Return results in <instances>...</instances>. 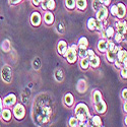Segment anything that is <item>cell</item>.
<instances>
[{
	"instance_id": "obj_49",
	"label": "cell",
	"mask_w": 127,
	"mask_h": 127,
	"mask_svg": "<svg viewBox=\"0 0 127 127\" xmlns=\"http://www.w3.org/2000/svg\"><path fill=\"white\" fill-rule=\"evenodd\" d=\"M41 1H44V0H41Z\"/></svg>"
},
{
	"instance_id": "obj_10",
	"label": "cell",
	"mask_w": 127,
	"mask_h": 127,
	"mask_svg": "<svg viewBox=\"0 0 127 127\" xmlns=\"http://www.w3.org/2000/svg\"><path fill=\"white\" fill-rule=\"evenodd\" d=\"M116 6H117V13H116V16L118 18H123L126 14V6L123 3H118Z\"/></svg>"
},
{
	"instance_id": "obj_19",
	"label": "cell",
	"mask_w": 127,
	"mask_h": 127,
	"mask_svg": "<svg viewBox=\"0 0 127 127\" xmlns=\"http://www.w3.org/2000/svg\"><path fill=\"white\" fill-rule=\"evenodd\" d=\"M75 6L79 10H84L88 7V1L87 0H75Z\"/></svg>"
},
{
	"instance_id": "obj_29",
	"label": "cell",
	"mask_w": 127,
	"mask_h": 127,
	"mask_svg": "<svg viewBox=\"0 0 127 127\" xmlns=\"http://www.w3.org/2000/svg\"><path fill=\"white\" fill-rule=\"evenodd\" d=\"M55 6H56V4H55V1L54 0H48L47 1V10H54L55 9Z\"/></svg>"
},
{
	"instance_id": "obj_39",
	"label": "cell",
	"mask_w": 127,
	"mask_h": 127,
	"mask_svg": "<svg viewBox=\"0 0 127 127\" xmlns=\"http://www.w3.org/2000/svg\"><path fill=\"white\" fill-rule=\"evenodd\" d=\"M57 31L59 32L60 34H63L65 32V29H64V26H63V24L62 23H59L58 25H57Z\"/></svg>"
},
{
	"instance_id": "obj_11",
	"label": "cell",
	"mask_w": 127,
	"mask_h": 127,
	"mask_svg": "<svg viewBox=\"0 0 127 127\" xmlns=\"http://www.w3.org/2000/svg\"><path fill=\"white\" fill-rule=\"evenodd\" d=\"M116 30H117V33L120 35H125L126 34V23L125 22H118L116 23Z\"/></svg>"
},
{
	"instance_id": "obj_24",
	"label": "cell",
	"mask_w": 127,
	"mask_h": 127,
	"mask_svg": "<svg viewBox=\"0 0 127 127\" xmlns=\"http://www.w3.org/2000/svg\"><path fill=\"white\" fill-rule=\"evenodd\" d=\"M114 34H115V31H114V29L112 27H107V28H106V30H105V37H107L108 39H110V38H113Z\"/></svg>"
},
{
	"instance_id": "obj_28",
	"label": "cell",
	"mask_w": 127,
	"mask_h": 127,
	"mask_svg": "<svg viewBox=\"0 0 127 127\" xmlns=\"http://www.w3.org/2000/svg\"><path fill=\"white\" fill-rule=\"evenodd\" d=\"M93 99H94V103L96 102H99L101 100H103V97H102V94L100 91H96L94 93V96H93Z\"/></svg>"
},
{
	"instance_id": "obj_16",
	"label": "cell",
	"mask_w": 127,
	"mask_h": 127,
	"mask_svg": "<svg viewBox=\"0 0 127 127\" xmlns=\"http://www.w3.org/2000/svg\"><path fill=\"white\" fill-rule=\"evenodd\" d=\"M76 89H77V91H78L80 94L84 93V92L87 91V89H88V84H87V81H86V80H83V79H80V80L78 81V84H77Z\"/></svg>"
},
{
	"instance_id": "obj_3",
	"label": "cell",
	"mask_w": 127,
	"mask_h": 127,
	"mask_svg": "<svg viewBox=\"0 0 127 127\" xmlns=\"http://www.w3.org/2000/svg\"><path fill=\"white\" fill-rule=\"evenodd\" d=\"M12 75H13L12 68L10 67L9 65H4L2 67V69H1V77H2V79L6 83H10L12 81Z\"/></svg>"
},
{
	"instance_id": "obj_7",
	"label": "cell",
	"mask_w": 127,
	"mask_h": 127,
	"mask_svg": "<svg viewBox=\"0 0 127 127\" xmlns=\"http://www.w3.org/2000/svg\"><path fill=\"white\" fill-rule=\"evenodd\" d=\"M96 12H97V19L101 20V22H103V20L106 19V18H107V16H108V9H107V7H106L105 5H103Z\"/></svg>"
},
{
	"instance_id": "obj_6",
	"label": "cell",
	"mask_w": 127,
	"mask_h": 127,
	"mask_svg": "<svg viewBox=\"0 0 127 127\" xmlns=\"http://www.w3.org/2000/svg\"><path fill=\"white\" fill-rule=\"evenodd\" d=\"M42 23V16L38 11H35L31 15V24L34 27H39Z\"/></svg>"
},
{
	"instance_id": "obj_18",
	"label": "cell",
	"mask_w": 127,
	"mask_h": 127,
	"mask_svg": "<svg viewBox=\"0 0 127 127\" xmlns=\"http://www.w3.org/2000/svg\"><path fill=\"white\" fill-rule=\"evenodd\" d=\"M100 63H101V60H100V58L97 55H95L94 57H92L90 59V66H92L94 68L99 67L100 66Z\"/></svg>"
},
{
	"instance_id": "obj_45",
	"label": "cell",
	"mask_w": 127,
	"mask_h": 127,
	"mask_svg": "<svg viewBox=\"0 0 127 127\" xmlns=\"http://www.w3.org/2000/svg\"><path fill=\"white\" fill-rule=\"evenodd\" d=\"M122 98L126 101V98H127V89H124L122 91Z\"/></svg>"
},
{
	"instance_id": "obj_4",
	"label": "cell",
	"mask_w": 127,
	"mask_h": 127,
	"mask_svg": "<svg viewBox=\"0 0 127 127\" xmlns=\"http://www.w3.org/2000/svg\"><path fill=\"white\" fill-rule=\"evenodd\" d=\"M13 116L17 120H23L26 116V108L23 104L17 103L13 107Z\"/></svg>"
},
{
	"instance_id": "obj_31",
	"label": "cell",
	"mask_w": 127,
	"mask_h": 127,
	"mask_svg": "<svg viewBox=\"0 0 127 127\" xmlns=\"http://www.w3.org/2000/svg\"><path fill=\"white\" fill-rule=\"evenodd\" d=\"M2 49L5 52H9V50H10V43H9L8 40H5L2 43Z\"/></svg>"
},
{
	"instance_id": "obj_2",
	"label": "cell",
	"mask_w": 127,
	"mask_h": 127,
	"mask_svg": "<svg viewBox=\"0 0 127 127\" xmlns=\"http://www.w3.org/2000/svg\"><path fill=\"white\" fill-rule=\"evenodd\" d=\"M78 50V46L77 45H71L69 47H67L66 49V52L64 53V55L66 57V60L68 63H74L76 61V58H77V55H76V52Z\"/></svg>"
},
{
	"instance_id": "obj_48",
	"label": "cell",
	"mask_w": 127,
	"mask_h": 127,
	"mask_svg": "<svg viewBox=\"0 0 127 127\" xmlns=\"http://www.w3.org/2000/svg\"><path fill=\"white\" fill-rule=\"evenodd\" d=\"M123 110H124V112L126 113L127 112V104H126V102L124 103V105H123Z\"/></svg>"
},
{
	"instance_id": "obj_17",
	"label": "cell",
	"mask_w": 127,
	"mask_h": 127,
	"mask_svg": "<svg viewBox=\"0 0 127 127\" xmlns=\"http://www.w3.org/2000/svg\"><path fill=\"white\" fill-rule=\"evenodd\" d=\"M73 103H74V99H73V96L68 93L66 94L65 96H64V104L67 106V107H71V106L73 105Z\"/></svg>"
},
{
	"instance_id": "obj_22",
	"label": "cell",
	"mask_w": 127,
	"mask_h": 127,
	"mask_svg": "<svg viewBox=\"0 0 127 127\" xmlns=\"http://www.w3.org/2000/svg\"><path fill=\"white\" fill-rule=\"evenodd\" d=\"M54 75H55V79L57 81H62L63 79H64V73H63L62 69H56Z\"/></svg>"
},
{
	"instance_id": "obj_27",
	"label": "cell",
	"mask_w": 127,
	"mask_h": 127,
	"mask_svg": "<svg viewBox=\"0 0 127 127\" xmlns=\"http://www.w3.org/2000/svg\"><path fill=\"white\" fill-rule=\"evenodd\" d=\"M92 123L95 125V126H102V120H101V117H99V116H94V117L92 118Z\"/></svg>"
},
{
	"instance_id": "obj_30",
	"label": "cell",
	"mask_w": 127,
	"mask_h": 127,
	"mask_svg": "<svg viewBox=\"0 0 127 127\" xmlns=\"http://www.w3.org/2000/svg\"><path fill=\"white\" fill-rule=\"evenodd\" d=\"M103 6V4L99 1V0H94V2H93V8L95 11H98V10Z\"/></svg>"
},
{
	"instance_id": "obj_21",
	"label": "cell",
	"mask_w": 127,
	"mask_h": 127,
	"mask_svg": "<svg viewBox=\"0 0 127 127\" xmlns=\"http://www.w3.org/2000/svg\"><path fill=\"white\" fill-rule=\"evenodd\" d=\"M79 64H80V67H81L83 70H87V69H89V67H90V60H89L87 57L81 58Z\"/></svg>"
},
{
	"instance_id": "obj_5",
	"label": "cell",
	"mask_w": 127,
	"mask_h": 127,
	"mask_svg": "<svg viewBox=\"0 0 127 127\" xmlns=\"http://www.w3.org/2000/svg\"><path fill=\"white\" fill-rule=\"evenodd\" d=\"M2 104L6 107H12L16 104V96L14 94H9L7 96L3 99V102Z\"/></svg>"
},
{
	"instance_id": "obj_14",
	"label": "cell",
	"mask_w": 127,
	"mask_h": 127,
	"mask_svg": "<svg viewBox=\"0 0 127 127\" xmlns=\"http://www.w3.org/2000/svg\"><path fill=\"white\" fill-rule=\"evenodd\" d=\"M0 116H1L2 120L8 122V121L11 120V111H10L9 109H4V110H2Z\"/></svg>"
},
{
	"instance_id": "obj_43",
	"label": "cell",
	"mask_w": 127,
	"mask_h": 127,
	"mask_svg": "<svg viewBox=\"0 0 127 127\" xmlns=\"http://www.w3.org/2000/svg\"><path fill=\"white\" fill-rule=\"evenodd\" d=\"M41 0H32V3H33V5L34 6H36V7H38V6H40L41 5Z\"/></svg>"
},
{
	"instance_id": "obj_26",
	"label": "cell",
	"mask_w": 127,
	"mask_h": 127,
	"mask_svg": "<svg viewBox=\"0 0 127 127\" xmlns=\"http://www.w3.org/2000/svg\"><path fill=\"white\" fill-rule=\"evenodd\" d=\"M65 6L69 10H73L75 8V0H65Z\"/></svg>"
},
{
	"instance_id": "obj_20",
	"label": "cell",
	"mask_w": 127,
	"mask_h": 127,
	"mask_svg": "<svg viewBox=\"0 0 127 127\" xmlns=\"http://www.w3.org/2000/svg\"><path fill=\"white\" fill-rule=\"evenodd\" d=\"M77 46H78V48H84V49H87L88 46H89V41H88V39H87L86 37L80 38L79 41H78Z\"/></svg>"
},
{
	"instance_id": "obj_23",
	"label": "cell",
	"mask_w": 127,
	"mask_h": 127,
	"mask_svg": "<svg viewBox=\"0 0 127 127\" xmlns=\"http://www.w3.org/2000/svg\"><path fill=\"white\" fill-rule=\"evenodd\" d=\"M96 24H97V19L96 18H90L88 20V28L90 31H96Z\"/></svg>"
},
{
	"instance_id": "obj_8",
	"label": "cell",
	"mask_w": 127,
	"mask_h": 127,
	"mask_svg": "<svg viewBox=\"0 0 127 127\" xmlns=\"http://www.w3.org/2000/svg\"><path fill=\"white\" fill-rule=\"evenodd\" d=\"M116 57H117V59L122 62L123 66H126V63H127V52L126 50H123L122 48L117 52V54H116Z\"/></svg>"
},
{
	"instance_id": "obj_37",
	"label": "cell",
	"mask_w": 127,
	"mask_h": 127,
	"mask_svg": "<svg viewBox=\"0 0 127 127\" xmlns=\"http://www.w3.org/2000/svg\"><path fill=\"white\" fill-rule=\"evenodd\" d=\"M120 69H121V76H122V78L126 79L127 78V68H126V66H122Z\"/></svg>"
},
{
	"instance_id": "obj_42",
	"label": "cell",
	"mask_w": 127,
	"mask_h": 127,
	"mask_svg": "<svg viewBox=\"0 0 127 127\" xmlns=\"http://www.w3.org/2000/svg\"><path fill=\"white\" fill-rule=\"evenodd\" d=\"M113 63L115 64V66H116V68H117V69H120V68L122 67V65H123V64H122V62H120L119 60H115Z\"/></svg>"
},
{
	"instance_id": "obj_25",
	"label": "cell",
	"mask_w": 127,
	"mask_h": 127,
	"mask_svg": "<svg viewBox=\"0 0 127 127\" xmlns=\"http://www.w3.org/2000/svg\"><path fill=\"white\" fill-rule=\"evenodd\" d=\"M106 56H107V59H108V61L109 62H111V63H113L115 60H116V54L113 52V51H109V50H107L106 51Z\"/></svg>"
},
{
	"instance_id": "obj_12",
	"label": "cell",
	"mask_w": 127,
	"mask_h": 127,
	"mask_svg": "<svg viewBox=\"0 0 127 127\" xmlns=\"http://www.w3.org/2000/svg\"><path fill=\"white\" fill-rule=\"evenodd\" d=\"M67 44H66V42L65 41H59L58 42V46H57V51L60 55H64V53L66 52V49H67Z\"/></svg>"
},
{
	"instance_id": "obj_47",
	"label": "cell",
	"mask_w": 127,
	"mask_h": 127,
	"mask_svg": "<svg viewBox=\"0 0 127 127\" xmlns=\"http://www.w3.org/2000/svg\"><path fill=\"white\" fill-rule=\"evenodd\" d=\"M3 108V104H2V100H1V98H0V114H1V112H2V109Z\"/></svg>"
},
{
	"instance_id": "obj_32",
	"label": "cell",
	"mask_w": 127,
	"mask_h": 127,
	"mask_svg": "<svg viewBox=\"0 0 127 127\" xmlns=\"http://www.w3.org/2000/svg\"><path fill=\"white\" fill-rule=\"evenodd\" d=\"M69 126H71V127L78 126V120L76 119V117H71L69 119Z\"/></svg>"
},
{
	"instance_id": "obj_36",
	"label": "cell",
	"mask_w": 127,
	"mask_h": 127,
	"mask_svg": "<svg viewBox=\"0 0 127 127\" xmlns=\"http://www.w3.org/2000/svg\"><path fill=\"white\" fill-rule=\"evenodd\" d=\"M113 37H114L115 42H117V43H120V42L123 40V37H124V36H123V35H120V34L117 33V34H114Z\"/></svg>"
},
{
	"instance_id": "obj_35",
	"label": "cell",
	"mask_w": 127,
	"mask_h": 127,
	"mask_svg": "<svg viewBox=\"0 0 127 127\" xmlns=\"http://www.w3.org/2000/svg\"><path fill=\"white\" fill-rule=\"evenodd\" d=\"M77 51L79 52V56H80V58L87 57V49H84V48H78Z\"/></svg>"
},
{
	"instance_id": "obj_38",
	"label": "cell",
	"mask_w": 127,
	"mask_h": 127,
	"mask_svg": "<svg viewBox=\"0 0 127 127\" xmlns=\"http://www.w3.org/2000/svg\"><path fill=\"white\" fill-rule=\"evenodd\" d=\"M114 47H115V43L113 41H107V50L113 51Z\"/></svg>"
},
{
	"instance_id": "obj_44",
	"label": "cell",
	"mask_w": 127,
	"mask_h": 127,
	"mask_svg": "<svg viewBox=\"0 0 127 127\" xmlns=\"http://www.w3.org/2000/svg\"><path fill=\"white\" fill-rule=\"evenodd\" d=\"M99 1L103 4V5H105V6H107V5H109L110 4V2H111V0H99Z\"/></svg>"
},
{
	"instance_id": "obj_1",
	"label": "cell",
	"mask_w": 127,
	"mask_h": 127,
	"mask_svg": "<svg viewBox=\"0 0 127 127\" xmlns=\"http://www.w3.org/2000/svg\"><path fill=\"white\" fill-rule=\"evenodd\" d=\"M74 113L76 115V119L78 120V122H84V121H87L89 118H91L89 107L83 103H79V104L76 105Z\"/></svg>"
},
{
	"instance_id": "obj_41",
	"label": "cell",
	"mask_w": 127,
	"mask_h": 127,
	"mask_svg": "<svg viewBox=\"0 0 127 127\" xmlns=\"http://www.w3.org/2000/svg\"><path fill=\"white\" fill-rule=\"evenodd\" d=\"M95 55H96V54H95V52L93 51V50H87V58L90 60L92 57H94Z\"/></svg>"
},
{
	"instance_id": "obj_9",
	"label": "cell",
	"mask_w": 127,
	"mask_h": 127,
	"mask_svg": "<svg viewBox=\"0 0 127 127\" xmlns=\"http://www.w3.org/2000/svg\"><path fill=\"white\" fill-rule=\"evenodd\" d=\"M95 108H96V111L100 114H104L106 112V110H107V105H106V103L101 100L99 102H96L95 103Z\"/></svg>"
},
{
	"instance_id": "obj_13",
	"label": "cell",
	"mask_w": 127,
	"mask_h": 127,
	"mask_svg": "<svg viewBox=\"0 0 127 127\" xmlns=\"http://www.w3.org/2000/svg\"><path fill=\"white\" fill-rule=\"evenodd\" d=\"M44 22L48 26L53 25V23H54V15H53V13L51 11H47L44 14Z\"/></svg>"
},
{
	"instance_id": "obj_40",
	"label": "cell",
	"mask_w": 127,
	"mask_h": 127,
	"mask_svg": "<svg viewBox=\"0 0 127 127\" xmlns=\"http://www.w3.org/2000/svg\"><path fill=\"white\" fill-rule=\"evenodd\" d=\"M110 11H111V14L113 16H116V13H117V6H116V5H112L111 8H110Z\"/></svg>"
},
{
	"instance_id": "obj_34",
	"label": "cell",
	"mask_w": 127,
	"mask_h": 127,
	"mask_svg": "<svg viewBox=\"0 0 127 127\" xmlns=\"http://www.w3.org/2000/svg\"><path fill=\"white\" fill-rule=\"evenodd\" d=\"M96 31H98V32H103L104 31L103 22H101V20H98V19H97V24H96Z\"/></svg>"
},
{
	"instance_id": "obj_15",
	"label": "cell",
	"mask_w": 127,
	"mask_h": 127,
	"mask_svg": "<svg viewBox=\"0 0 127 127\" xmlns=\"http://www.w3.org/2000/svg\"><path fill=\"white\" fill-rule=\"evenodd\" d=\"M98 50L101 53H106L107 51V41L105 39H102L98 42Z\"/></svg>"
},
{
	"instance_id": "obj_33",
	"label": "cell",
	"mask_w": 127,
	"mask_h": 127,
	"mask_svg": "<svg viewBox=\"0 0 127 127\" xmlns=\"http://www.w3.org/2000/svg\"><path fill=\"white\" fill-rule=\"evenodd\" d=\"M33 66H34V68L35 69H40V67H41V60H40V58H35V60H34V62H33Z\"/></svg>"
},
{
	"instance_id": "obj_46",
	"label": "cell",
	"mask_w": 127,
	"mask_h": 127,
	"mask_svg": "<svg viewBox=\"0 0 127 127\" xmlns=\"http://www.w3.org/2000/svg\"><path fill=\"white\" fill-rule=\"evenodd\" d=\"M20 1H22V0H9V3L12 4V5H15V4L19 3Z\"/></svg>"
}]
</instances>
